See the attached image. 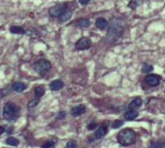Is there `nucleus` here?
Segmentation results:
<instances>
[{
	"mask_svg": "<svg viewBox=\"0 0 165 148\" xmlns=\"http://www.w3.org/2000/svg\"><path fill=\"white\" fill-rule=\"evenodd\" d=\"M63 86H64V83H63V81L60 80H54L50 83V88H51L52 90H59V89H61Z\"/></svg>",
	"mask_w": 165,
	"mask_h": 148,
	"instance_id": "ddd939ff",
	"label": "nucleus"
},
{
	"mask_svg": "<svg viewBox=\"0 0 165 148\" xmlns=\"http://www.w3.org/2000/svg\"><path fill=\"white\" fill-rule=\"evenodd\" d=\"M53 144H54V142H52V141H47V142H46V143L43 144L42 147H43V148H50V147L53 145Z\"/></svg>",
	"mask_w": 165,
	"mask_h": 148,
	"instance_id": "393cba45",
	"label": "nucleus"
},
{
	"mask_svg": "<svg viewBox=\"0 0 165 148\" xmlns=\"http://www.w3.org/2000/svg\"><path fill=\"white\" fill-rule=\"evenodd\" d=\"M151 148H164L165 147V140H157V141H153L150 145Z\"/></svg>",
	"mask_w": 165,
	"mask_h": 148,
	"instance_id": "4468645a",
	"label": "nucleus"
},
{
	"mask_svg": "<svg viewBox=\"0 0 165 148\" xmlns=\"http://www.w3.org/2000/svg\"><path fill=\"white\" fill-rule=\"evenodd\" d=\"M77 142H74V141H72V140H71V141H69L68 143H67V145H66V147L67 148H77Z\"/></svg>",
	"mask_w": 165,
	"mask_h": 148,
	"instance_id": "b1692460",
	"label": "nucleus"
},
{
	"mask_svg": "<svg viewBox=\"0 0 165 148\" xmlns=\"http://www.w3.org/2000/svg\"><path fill=\"white\" fill-rule=\"evenodd\" d=\"M84 112H85V106L83 105H79L77 106H74V108L72 109V116H75V117L83 114Z\"/></svg>",
	"mask_w": 165,
	"mask_h": 148,
	"instance_id": "6e6552de",
	"label": "nucleus"
},
{
	"mask_svg": "<svg viewBox=\"0 0 165 148\" xmlns=\"http://www.w3.org/2000/svg\"><path fill=\"white\" fill-rule=\"evenodd\" d=\"M142 2H143V0H129L128 7L131 9H135L138 6H140L142 4Z\"/></svg>",
	"mask_w": 165,
	"mask_h": 148,
	"instance_id": "f3484780",
	"label": "nucleus"
},
{
	"mask_svg": "<svg viewBox=\"0 0 165 148\" xmlns=\"http://www.w3.org/2000/svg\"><path fill=\"white\" fill-rule=\"evenodd\" d=\"M77 25L78 27H88L90 25V21L87 18H81L77 23Z\"/></svg>",
	"mask_w": 165,
	"mask_h": 148,
	"instance_id": "a211bd4d",
	"label": "nucleus"
},
{
	"mask_svg": "<svg viewBox=\"0 0 165 148\" xmlns=\"http://www.w3.org/2000/svg\"><path fill=\"white\" fill-rule=\"evenodd\" d=\"M44 94V88L43 86H37L36 89H35V95H36L37 98H41Z\"/></svg>",
	"mask_w": 165,
	"mask_h": 148,
	"instance_id": "6ab92c4d",
	"label": "nucleus"
},
{
	"mask_svg": "<svg viewBox=\"0 0 165 148\" xmlns=\"http://www.w3.org/2000/svg\"><path fill=\"white\" fill-rule=\"evenodd\" d=\"M6 142H7V144H9V145H12V146H17L18 144V140H17V138L13 137H8L7 140H6Z\"/></svg>",
	"mask_w": 165,
	"mask_h": 148,
	"instance_id": "412c9836",
	"label": "nucleus"
},
{
	"mask_svg": "<svg viewBox=\"0 0 165 148\" xmlns=\"http://www.w3.org/2000/svg\"><path fill=\"white\" fill-rule=\"evenodd\" d=\"M3 132H4V128L3 127H1V126H0V135H1Z\"/></svg>",
	"mask_w": 165,
	"mask_h": 148,
	"instance_id": "c85d7f7f",
	"label": "nucleus"
},
{
	"mask_svg": "<svg viewBox=\"0 0 165 148\" xmlns=\"http://www.w3.org/2000/svg\"><path fill=\"white\" fill-rule=\"evenodd\" d=\"M38 99L39 98H37L36 100H34V101H32V102H30L29 103V106H35L38 104Z\"/></svg>",
	"mask_w": 165,
	"mask_h": 148,
	"instance_id": "a878e982",
	"label": "nucleus"
},
{
	"mask_svg": "<svg viewBox=\"0 0 165 148\" xmlns=\"http://www.w3.org/2000/svg\"><path fill=\"white\" fill-rule=\"evenodd\" d=\"M10 30H11V32L14 34H23L24 33V29L21 28L20 26H12Z\"/></svg>",
	"mask_w": 165,
	"mask_h": 148,
	"instance_id": "aec40b11",
	"label": "nucleus"
},
{
	"mask_svg": "<svg viewBox=\"0 0 165 148\" xmlns=\"http://www.w3.org/2000/svg\"><path fill=\"white\" fill-rule=\"evenodd\" d=\"M92 43H91V40L88 39V38H81L80 40H78V42L75 45V48L79 50H83V49H87L91 47Z\"/></svg>",
	"mask_w": 165,
	"mask_h": 148,
	"instance_id": "0eeeda50",
	"label": "nucleus"
},
{
	"mask_svg": "<svg viewBox=\"0 0 165 148\" xmlns=\"http://www.w3.org/2000/svg\"><path fill=\"white\" fill-rule=\"evenodd\" d=\"M71 17H72V11L66 10L61 16H60V20H61V21H67L71 18Z\"/></svg>",
	"mask_w": 165,
	"mask_h": 148,
	"instance_id": "2eb2a0df",
	"label": "nucleus"
},
{
	"mask_svg": "<svg viewBox=\"0 0 165 148\" xmlns=\"http://www.w3.org/2000/svg\"><path fill=\"white\" fill-rule=\"evenodd\" d=\"M124 32V24L121 20H114L111 21L108 34H107V41L109 43H113L119 39Z\"/></svg>",
	"mask_w": 165,
	"mask_h": 148,
	"instance_id": "f257e3e1",
	"label": "nucleus"
},
{
	"mask_svg": "<svg viewBox=\"0 0 165 148\" xmlns=\"http://www.w3.org/2000/svg\"><path fill=\"white\" fill-rule=\"evenodd\" d=\"M138 116V111H136L135 109H131L129 111L126 112L124 117H125L126 120H133Z\"/></svg>",
	"mask_w": 165,
	"mask_h": 148,
	"instance_id": "f8f14e48",
	"label": "nucleus"
},
{
	"mask_svg": "<svg viewBox=\"0 0 165 148\" xmlns=\"http://www.w3.org/2000/svg\"><path fill=\"white\" fill-rule=\"evenodd\" d=\"M51 68V64H50L49 61L44 60V59H42V60L38 61L35 63L34 65V69L37 73H39L40 75H44L46 74L47 72L50 70Z\"/></svg>",
	"mask_w": 165,
	"mask_h": 148,
	"instance_id": "20e7f679",
	"label": "nucleus"
},
{
	"mask_svg": "<svg viewBox=\"0 0 165 148\" xmlns=\"http://www.w3.org/2000/svg\"><path fill=\"white\" fill-rule=\"evenodd\" d=\"M153 71V66L152 65H149V64H145L142 68V72L143 73H151Z\"/></svg>",
	"mask_w": 165,
	"mask_h": 148,
	"instance_id": "4be33fe9",
	"label": "nucleus"
},
{
	"mask_svg": "<svg viewBox=\"0 0 165 148\" xmlns=\"http://www.w3.org/2000/svg\"><path fill=\"white\" fill-rule=\"evenodd\" d=\"M67 10V5L65 3H59L49 9V15L51 17H60Z\"/></svg>",
	"mask_w": 165,
	"mask_h": 148,
	"instance_id": "39448f33",
	"label": "nucleus"
},
{
	"mask_svg": "<svg viewBox=\"0 0 165 148\" xmlns=\"http://www.w3.org/2000/svg\"><path fill=\"white\" fill-rule=\"evenodd\" d=\"M89 1H90V0H79V2H80L81 4H83V5H85V4H87V3H89Z\"/></svg>",
	"mask_w": 165,
	"mask_h": 148,
	"instance_id": "cd10ccee",
	"label": "nucleus"
},
{
	"mask_svg": "<svg viewBox=\"0 0 165 148\" xmlns=\"http://www.w3.org/2000/svg\"><path fill=\"white\" fill-rule=\"evenodd\" d=\"M25 84L21 83V82H15L14 85H13V89L15 91H17V92H22L24 89H25Z\"/></svg>",
	"mask_w": 165,
	"mask_h": 148,
	"instance_id": "dca6fc26",
	"label": "nucleus"
},
{
	"mask_svg": "<svg viewBox=\"0 0 165 148\" xmlns=\"http://www.w3.org/2000/svg\"><path fill=\"white\" fill-rule=\"evenodd\" d=\"M106 133H107V127H106V126L103 125L97 130L96 134H95V137H96V138H101L105 136Z\"/></svg>",
	"mask_w": 165,
	"mask_h": 148,
	"instance_id": "1a4fd4ad",
	"label": "nucleus"
},
{
	"mask_svg": "<svg viewBox=\"0 0 165 148\" xmlns=\"http://www.w3.org/2000/svg\"><path fill=\"white\" fill-rule=\"evenodd\" d=\"M96 25H97V27L99 28V29L103 30V29H105L107 26H108V23H107V20H105V18H98V20H97Z\"/></svg>",
	"mask_w": 165,
	"mask_h": 148,
	"instance_id": "9b49d317",
	"label": "nucleus"
},
{
	"mask_svg": "<svg viewBox=\"0 0 165 148\" xmlns=\"http://www.w3.org/2000/svg\"><path fill=\"white\" fill-rule=\"evenodd\" d=\"M160 80H161V78L159 75H154V74H149L146 75V78H145L146 83L150 86H157L158 84L160 83Z\"/></svg>",
	"mask_w": 165,
	"mask_h": 148,
	"instance_id": "423d86ee",
	"label": "nucleus"
},
{
	"mask_svg": "<svg viewBox=\"0 0 165 148\" xmlns=\"http://www.w3.org/2000/svg\"><path fill=\"white\" fill-rule=\"evenodd\" d=\"M118 141L123 146L131 145L135 141V133L131 129H124L118 134Z\"/></svg>",
	"mask_w": 165,
	"mask_h": 148,
	"instance_id": "f03ea898",
	"label": "nucleus"
},
{
	"mask_svg": "<svg viewBox=\"0 0 165 148\" xmlns=\"http://www.w3.org/2000/svg\"><path fill=\"white\" fill-rule=\"evenodd\" d=\"M141 104H142L141 98L137 97V98L133 99V100L131 101V104L128 105V109H138L139 106H141Z\"/></svg>",
	"mask_w": 165,
	"mask_h": 148,
	"instance_id": "9d476101",
	"label": "nucleus"
},
{
	"mask_svg": "<svg viewBox=\"0 0 165 148\" xmlns=\"http://www.w3.org/2000/svg\"><path fill=\"white\" fill-rule=\"evenodd\" d=\"M124 124V122L123 121H120V120H116V121H114L113 122V124H112V127L114 129H116V128H119L120 126H122Z\"/></svg>",
	"mask_w": 165,
	"mask_h": 148,
	"instance_id": "5701e85b",
	"label": "nucleus"
},
{
	"mask_svg": "<svg viewBox=\"0 0 165 148\" xmlns=\"http://www.w3.org/2000/svg\"><path fill=\"white\" fill-rule=\"evenodd\" d=\"M20 113V108L13 103H7L3 109V116L7 120H15Z\"/></svg>",
	"mask_w": 165,
	"mask_h": 148,
	"instance_id": "7ed1b4c3",
	"label": "nucleus"
},
{
	"mask_svg": "<svg viewBox=\"0 0 165 148\" xmlns=\"http://www.w3.org/2000/svg\"><path fill=\"white\" fill-rule=\"evenodd\" d=\"M96 126H97L96 123H94V124H89V125H88V129H89V130H93V129H95V127H96Z\"/></svg>",
	"mask_w": 165,
	"mask_h": 148,
	"instance_id": "bb28decb",
	"label": "nucleus"
}]
</instances>
